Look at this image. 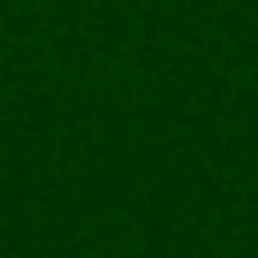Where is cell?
Returning <instances> with one entry per match:
<instances>
[]
</instances>
